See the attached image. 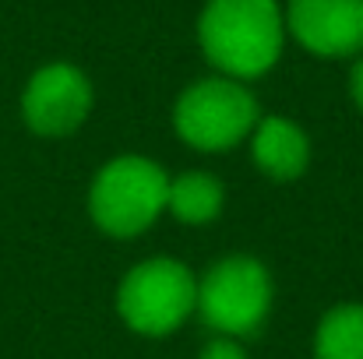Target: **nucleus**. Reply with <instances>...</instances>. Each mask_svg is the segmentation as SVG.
Wrapping results in <instances>:
<instances>
[{"instance_id": "f257e3e1", "label": "nucleus", "mask_w": 363, "mask_h": 359, "mask_svg": "<svg viewBox=\"0 0 363 359\" xmlns=\"http://www.w3.org/2000/svg\"><path fill=\"white\" fill-rule=\"evenodd\" d=\"M198 46L223 78L247 85L279 64L286 14L279 0H205L198 14Z\"/></svg>"}, {"instance_id": "f03ea898", "label": "nucleus", "mask_w": 363, "mask_h": 359, "mask_svg": "<svg viewBox=\"0 0 363 359\" xmlns=\"http://www.w3.org/2000/svg\"><path fill=\"white\" fill-rule=\"evenodd\" d=\"M169 176L148 155H117L99 166L89 187V215L99 233L134 239L148 233L166 212Z\"/></svg>"}, {"instance_id": "7ed1b4c3", "label": "nucleus", "mask_w": 363, "mask_h": 359, "mask_svg": "<svg viewBox=\"0 0 363 359\" xmlns=\"http://www.w3.org/2000/svg\"><path fill=\"white\" fill-rule=\"evenodd\" d=\"M198 303V275L173 257H148L127 268L117 285V314L141 338L180 331Z\"/></svg>"}, {"instance_id": "20e7f679", "label": "nucleus", "mask_w": 363, "mask_h": 359, "mask_svg": "<svg viewBox=\"0 0 363 359\" xmlns=\"http://www.w3.org/2000/svg\"><path fill=\"white\" fill-rule=\"evenodd\" d=\"M275 300V282L268 268L250 257V253H233L216 261L201 278H198V303L194 314L212 328L219 338H254Z\"/></svg>"}, {"instance_id": "39448f33", "label": "nucleus", "mask_w": 363, "mask_h": 359, "mask_svg": "<svg viewBox=\"0 0 363 359\" xmlns=\"http://www.w3.org/2000/svg\"><path fill=\"white\" fill-rule=\"evenodd\" d=\"M261 110L254 92L223 74L201 78L194 85H187L173 106V130L177 137L205 155L216 152H230L240 141L250 137V130L257 127Z\"/></svg>"}, {"instance_id": "423d86ee", "label": "nucleus", "mask_w": 363, "mask_h": 359, "mask_svg": "<svg viewBox=\"0 0 363 359\" xmlns=\"http://www.w3.org/2000/svg\"><path fill=\"white\" fill-rule=\"evenodd\" d=\"M92 81L74 64L39 67L21 92V120L39 137H67L92 113Z\"/></svg>"}, {"instance_id": "0eeeda50", "label": "nucleus", "mask_w": 363, "mask_h": 359, "mask_svg": "<svg viewBox=\"0 0 363 359\" xmlns=\"http://www.w3.org/2000/svg\"><path fill=\"white\" fill-rule=\"evenodd\" d=\"M286 32L321 60L363 57V0H289Z\"/></svg>"}, {"instance_id": "6e6552de", "label": "nucleus", "mask_w": 363, "mask_h": 359, "mask_svg": "<svg viewBox=\"0 0 363 359\" xmlns=\"http://www.w3.org/2000/svg\"><path fill=\"white\" fill-rule=\"evenodd\" d=\"M250 159L275 183L300 180L311 166V137L289 117H261L250 130Z\"/></svg>"}, {"instance_id": "1a4fd4ad", "label": "nucleus", "mask_w": 363, "mask_h": 359, "mask_svg": "<svg viewBox=\"0 0 363 359\" xmlns=\"http://www.w3.org/2000/svg\"><path fill=\"white\" fill-rule=\"evenodd\" d=\"M226 205V187L219 176L205 173V169H187L180 176L169 180V194H166V212L184 222V226H208L223 215Z\"/></svg>"}, {"instance_id": "9d476101", "label": "nucleus", "mask_w": 363, "mask_h": 359, "mask_svg": "<svg viewBox=\"0 0 363 359\" xmlns=\"http://www.w3.org/2000/svg\"><path fill=\"white\" fill-rule=\"evenodd\" d=\"M314 359H363V303H339L318 321Z\"/></svg>"}, {"instance_id": "9b49d317", "label": "nucleus", "mask_w": 363, "mask_h": 359, "mask_svg": "<svg viewBox=\"0 0 363 359\" xmlns=\"http://www.w3.org/2000/svg\"><path fill=\"white\" fill-rule=\"evenodd\" d=\"M198 359H247L243 353V346L237 338H212V342H205V349L198 353Z\"/></svg>"}, {"instance_id": "f8f14e48", "label": "nucleus", "mask_w": 363, "mask_h": 359, "mask_svg": "<svg viewBox=\"0 0 363 359\" xmlns=\"http://www.w3.org/2000/svg\"><path fill=\"white\" fill-rule=\"evenodd\" d=\"M350 99H353V106L363 113V57H357L353 67H350Z\"/></svg>"}]
</instances>
